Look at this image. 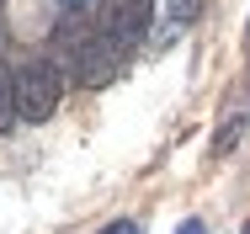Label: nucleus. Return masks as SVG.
Instances as JSON below:
<instances>
[{
    "label": "nucleus",
    "mask_w": 250,
    "mask_h": 234,
    "mask_svg": "<svg viewBox=\"0 0 250 234\" xmlns=\"http://www.w3.org/2000/svg\"><path fill=\"white\" fill-rule=\"evenodd\" d=\"M64 91V75L53 59H27L16 69V106H21V123H48L53 106Z\"/></svg>",
    "instance_id": "obj_1"
},
{
    "label": "nucleus",
    "mask_w": 250,
    "mask_h": 234,
    "mask_svg": "<svg viewBox=\"0 0 250 234\" xmlns=\"http://www.w3.org/2000/svg\"><path fill=\"white\" fill-rule=\"evenodd\" d=\"M192 21H197V0H154V27H149V38H154V43H176Z\"/></svg>",
    "instance_id": "obj_2"
},
{
    "label": "nucleus",
    "mask_w": 250,
    "mask_h": 234,
    "mask_svg": "<svg viewBox=\"0 0 250 234\" xmlns=\"http://www.w3.org/2000/svg\"><path fill=\"white\" fill-rule=\"evenodd\" d=\"M16 117H21V106H16V69L0 64V133H11Z\"/></svg>",
    "instance_id": "obj_3"
},
{
    "label": "nucleus",
    "mask_w": 250,
    "mask_h": 234,
    "mask_svg": "<svg viewBox=\"0 0 250 234\" xmlns=\"http://www.w3.org/2000/svg\"><path fill=\"white\" fill-rule=\"evenodd\" d=\"M240 133H245V117H234V123H224V133L213 139V149H218V154H229V149L240 144Z\"/></svg>",
    "instance_id": "obj_4"
},
{
    "label": "nucleus",
    "mask_w": 250,
    "mask_h": 234,
    "mask_svg": "<svg viewBox=\"0 0 250 234\" xmlns=\"http://www.w3.org/2000/svg\"><path fill=\"white\" fill-rule=\"evenodd\" d=\"M101 234H144V229H139L133 218H117V224H106V229H101Z\"/></svg>",
    "instance_id": "obj_5"
},
{
    "label": "nucleus",
    "mask_w": 250,
    "mask_h": 234,
    "mask_svg": "<svg viewBox=\"0 0 250 234\" xmlns=\"http://www.w3.org/2000/svg\"><path fill=\"white\" fill-rule=\"evenodd\" d=\"M176 234H208V224H197V218H187V224H181Z\"/></svg>",
    "instance_id": "obj_6"
},
{
    "label": "nucleus",
    "mask_w": 250,
    "mask_h": 234,
    "mask_svg": "<svg viewBox=\"0 0 250 234\" xmlns=\"http://www.w3.org/2000/svg\"><path fill=\"white\" fill-rule=\"evenodd\" d=\"M240 234H250V224H245V229H240Z\"/></svg>",
    "instance_id": "obj_7"
}]
</instances>
